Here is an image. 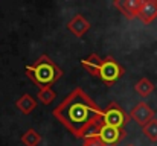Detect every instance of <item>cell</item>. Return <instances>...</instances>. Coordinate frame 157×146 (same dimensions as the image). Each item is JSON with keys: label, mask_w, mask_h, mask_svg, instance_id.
<instances>
[{"label": "cell", "mask_w": 157, "mask_h": 146, "mask_svg": "<svg viewBox=\"0 0 157 146\" xmlns=\"http://www.w3.org/2000/svg\"><path fill=\"white\" fill-rule=\"evenodd\" d=\"M25 72H26V76L35 85H38V88L52 87L53 84L64 75V72L53 62L51 59V56H48V55H41L31 66H26Z\"/></svg>", "instance_id": "obj_2"}, {"label": "cell", "mask_w": 157, "mask_h": 146, "mask_svg": "<svg viewBox=\"0 0 157 146\" xmlns=\"http://www.w3.org/2000/svg\"><path fill=\"white\" fill-rule=\"evenodd\" d=\"M128 146H134V145H128Z\"/></svg>", "instance_id": "obj_17"}, {"label": "cell", "mask_w": 157, "mask_h": 146, "mask_svg": "<svg viewBox=\"0 0 157 146\" xmlns=\"http://www.w3.org/2000/svg\"><path fill=\"white\" fill-rule=\"evenodd\" d=\"M82 146H104L102 142L98 137H90V139H84V145Z\"/></svg>", "instance_id": "obj_16"}, {"label": "cell", "mask_w": 157, "mask_h": 146, "mask_svg": "<svg viewBox=\"0 0 157 146\" xmlns=\"http://www.w3.org/2000/svg\"><path fill=\"white\" fill-rule=\"evenodd\" d=\"M102 108L82 88L72 90L52 111L53 117L78 139L96 126L102 119Z\"/></svg>", "instance_id": "obj_1"}, {"label": "cell", "mask_w": 157, "mask_h": 146, "mask_svg": "<svg viewBox=\"0 0 157 146\" xmlns=\"http://www.w3.org/2000/svg\"><path fill=\"white\" fill-rule=\"evenodd\" d=\"M81 66L92 76H99V70H101V66H102V58L96 53H90L87 58L81 59Z\"/></svg>", "instance_id": "obj_10"}, {"label": "cell", "mask_w": 157, "mask_h": 146, "mask_svg": "<svg viewBox=\"0 0 157 146\" xmlns=\"http://www.w3.org/2000/svg\"><path fill=\"white\" fill-rule=\"evenodd\" d=\"M125 69L111 56H107L105 59H102V66L99 70V78L104 82L105 85H113L121 76H124Z\"/></svg>", "instance_id": "obj_4"}, {"label": "cell", "mask_w": 157, "mask_h": 146, "mask_svg": "<svg viewBox=\"0 0 157 146\" xmlns=\"http://www.w3.org/2000/svg\"><path fill=\"white\" fill-rule=\"evenodd\" d=\"M127 136V131L125 129H121V128H113V126H108V125H102L99 126V131H98V139L102 142L104 146H116L121 140H124Z\"/></svg>", "instance_id": "obj_5"}, {"label": "cell", "mask_w": 157, "mask_h": 146, "mask_svg": "<svg viewBox=\"0 0 157 146\" xmlns=\"http://www.w3.org/2000/svg\"><path fill=\"white\" fill-rule=\"evenodd\" d=\"M130 119H133L137 125L145 126L148 122H151L153 119H156V111L147 102H139L130 111Z\"/></svg>", "instance_id": "obj_6"}, {"label": "cell", "mask_w": 157, "mask_h": 146, "mask_svg": "<svg viewBox=\"0 0 157 146\" xmlns=\"http://www.w3.org/2000/svg\"><path fill=\"white\" fill-rule=\"evenodd\" d=\"M20 140H21V143L25 146H38V143L41 142V136L34 128H29V129H26L21 134Z\"/></svg>", "instance_id": "obj_13"}, {"label": "cell", "mask_w": 157, "mask_h": 146, "mask_svg": "<svg viewBox=\"0 0 157 146\" xmlns=\"http://www.w3.org/2000/svg\"><path fill=\"white\" fill-rule=\"evenodd\" d=\"M134 92H136L139 96L147 97L154 92V84H153L148 78H142V79H139V81L136 82V85H134Z\"/></svg>", "instance_id": "obj_12"}, {"label": "cell", "mask_w": 157, "mask_h": 146, "mask_svg": "<svg viewBox=\"0 0 157 146\" xmlns=\"http://www.w3.org/2000/svg\"><path fill=\"white\" fill-rule=\"evenodd\" d=\"M37 97H38V100L43 102L44 105H49L51 102H53V99L56 97V93L52 90V87H43V88H38Z\"/></svg>", "instance_id": "obj_15"}, {"label": "cell", "mask_w": 157, "mask_h": 146, "mask_svg": "<svg viewBox=\"0 0 157 146\" xmlns=\"http://www.w3.org/2000/svg\"><path fill=\"white\" fill-rule=\"evenodd\" d=\"M142 133L150 142H157V119H153L145 126H142Z\"/></svg>", "instance_id": "obj_14"}, {"label": "cell", "mask_w": 157, "mask_h": 146, "mask_svg": "<svg viewBox=\"0 0 157 146\" xmlns=\"http://www.w3.org/2000/svg\"><path fill=\"white\" fill-rule=\"evenodd\" d=\"M67 29L75 35V37H82L89 29H90V21L87 18H84L81 14H76L75 17L70 18V21L67 23Z\"/></svg>", "instance_id": "obj_8"}, {"label": "cell", "mask_w": 157, "mask_h": 146, "mask_svg": "<svg viewBox=\"0 0 157 146\" xmlns=\"http://www.w3.org/2000/svg\"><path fill=\"white\" fill-rule=\"evenodd\" d=\"M137 18H140L144 24L153 23L157 18V0H144Z\"/></svg>", "instance_id": "obj_9"}, {"label": "cell", "mask_w": 157, "mask_h": 146, "mask_svg": "<svg viewBox=\"0 0 157 146\" xmlns=\"http://www.w3.org/2000/svg\"><path fill=\"white\" fill-rule=\"evenodd\" d=\"M114 8L128 20H133L139 15V11L144 5V0H114Z\"/></svg>", "instance_id": "obj_7"}, {"label": "cell", "mask_w": 157, "mask_h": 146, "mask_svg": "<svg viewBox=\"0 0 157 146\" xmlns=\"http://www.w3.org/2000/svg\"><path fill=\"white\" fill-rule=\"evenodd\" d=\"M128 120H130V114H127L117 102H110L107 105V108L102 111L101 123L124 129V126L128 123Z\"/></svg>", "instance_id": "obj_3"}, {"label": "cell", "mask_w": 157, "mask_h": 146, "mask_svg": "<svg viewBox=\"0 0 157 146\" xmlns=\"http://www.w3.org/2000/svg\"><path fill=\"white\" fill-rule=\"evenodd\" d=\"M15 107L23 113V114H31L34 110H35V107H37V102H35V99L31 96V95H23V96L20 97V99H17V102H15Z\"/></svg>", "instance_id": "obj_11"}]
</instances>
